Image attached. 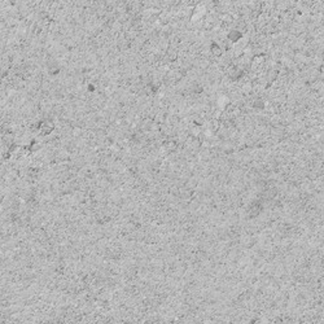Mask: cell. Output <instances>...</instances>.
Here are the masks:
<instances>
[{"label": "cell", "mask_w": 324, "mask_h": 324, "mask_svg": "<svg viewBox=\"0 0 324 324\" xmlns=\"http://www.w3.org/2000/svg\"><path fill=\"white\" fill-rule=\"evenodd\" d=\"M212 52L215 55V56H221L222 55V49H221V47L218 46V44H213V47H212Z\"/></svg>", "instance_id": "6da1fadb"}]
</instances>
